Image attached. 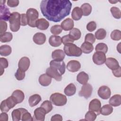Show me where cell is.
<instances>
[{"label":"cell","instance_id":"6da1fadb","mask_svg":"<svg viewBox=\"0 0 121 121\" xmlns=\"http://www.w3.org/2000/svg\"><path fill=\"white\" fill-rule=\"evenodd\" d=\"M40 10L46 19L58 22L70 14L72 3L69 0H43Z\"/></svg>","mask_w":121,"mask_h":121},{"label":"cell","instance_id":"7a4b0ae2","mask_svg":"<svg viewBox=\"0 0 121 121\" xmlns=\"http://www.w3.org/2000/svg\"><path fill=\"white\" fill-rule=\"evenodd\" d=\"M63 50L65 54L68 56L79 57L82 53L80 48L73 43H68L64 45Z\"/></svg>","mask_w":121,"mask_h":121},{"label":"cell","instance_id":"3957f363","mask_svg":"<svg viewBox=\"0 0 121 121\" xmlns=\"http://www.w3.org/2000/svg\"><path fill=\"white\" fill-rule=\"evenodd\" d=\"M21 14L17 12H14L11 14L9 22L10 30L13 32L18 31L20 27Z\"/></svg>","mask_w":121,"mask_h":121},{"label":"cell","instance_id":"277c9868","mask_svg":"<svg viewBox=\"0 0 121 121\" xmlns=\"http://www.w3.org/2000/svg\"><path fill=\"white\" fill-rule=\"evenodd\" d=\"M28 20V25L31 27H36V22L38 19L39 13L34 8L28 9L26 13Z\"/></svg>","mask_w":121,"mask_h":121},{"label":"cell","instance_id":"5b68a950","mask_svg":"<svg viewBox=\"0 0 121 121\" xmlns=\"http://www.w3.org/2000/svg\"><path fill=\"white\" fill-rule=\"evenodd\" d=\"M50 99L54 105L58 106H63L66 104L67 102L66 96L60 93H54L52 94Z\"/></svg>","mask_w":121,"mask_h":121},{"label":"cell","instance_id":"8992f818","mask_svg":"<svg viewBox=\"0 0 121 121\" xmlns=\"http://www.w3.org/2000/svg\"><path fill=\"white\" fill-rule=\"evenodd\" d=\"M50 67L57 70L61 75L64 74L65 72V63L63 60L58 61L52 60L50 62Z\"/></svg>","mask_w":121,"mask_h":121},{"label":"cell","instance_id":"52a82bcc","mask_svg":"<svg viewBox=\"0 0 121 121\" xmlns=\"http://www.w3.org/2000/svg\"><path fill=\"white\" fill-rule=\"evenodd\" d=\"M93 91L92 86L88 83L83 85L80 91L78 92V95L81 97H84L87 99L91 96Z\"/></svg>","mask_w":121,"mask_h":121},{"label":"cell","instance_id":"ba28073f","mask_svg":"<svg viewBox=\"0 0 121 121\" xmlns=\"http://www.w3.org/2000/svg\"><path fill=\"white\" fill-rule=\"evenodd\" d=\"M92 60L95 64L98 65H102L105 63L106 60L105 54L103 52H96L93 55Z\"/></svg>","mask_w":121,"mask_h":121},{"label":"cell","instance_id":"9c48e42d","mask_svg":"<svg viewBox=\"0 0 121 121\" xmlns=\"http://www.w3.org/2000/svg\"><path fill=\"white\" fill-rule=\"evenodd\" d=\"M101 108V103L99 100L94 99L92 100L89 104V110L92 111L96 113L97 115L100 114V109Z\"/></svg>","mask_w":121,"mask_h":121},{"label":"cell","instance_id":"30bf717a","mask_svg":"<svg viewBox=\"0 0 121 121\" xmlns=\"http://www.w3.org/2000/svg\"><path fill=\"white\" fill-rule=\"evenodd\" d=\"M97 94L98 96L102 99L104 100L108 99L111 96V89L107 86H102L98 89Z\"/></svg>","mask_w":121,"mask_h":121},{"label":"cell","instance_id":"8fae6325","mask_svg":"<svg viewBox=\"0 0 121 121\" xmlns=\"http://www.w3.org/2000/svg\"><path fill=\"white\" fill-rule=\"evenodd\" d=\"M45 110L42 107L36 108L34 112L33 121H43L45 119V116L46 114Z\"/></svg>","mask_w":121,"mask_h":121},{"label":"cell","instance_id":"7c38bea8","mask_svg":"<svg viewBox=\"0 0 121 121\" xmlns=\"http://www.w3.org/2000/svg\"><path fill=\"white\" fill-rule=\"evenodd\" d=\"M11 15L9 8L5 4H0V20L8 21Z\"/></svg>","mask_w":121,"mask_h":121},{"label":"cell","instance_id":"4fadbf2b","mask_svg":"<svg viewBox=\"0 0 121 121\" xmlns=\"http://www.w3.org/2000/svg\"><path fill=\"white\" fill-rule=\"evenodd\" d=\"M66 67L69 71L75 72L80 69L81 68V64L78 60H71L68 62Z\"/></svg>","mask_w":121,"mask_h":121},{"label":"cell","instance_id":"5bb4252c","mask_svg":"<svg viewBox=\"0 0 121 121\" xmlns=\"http://www.w3.org/2000/svg\"><path fill=\"white\" fill-rule=\"evenodd\" d=\"M30 64L29 59L27 57H23L19 60L18 63V67L21 70L26 71L28 70Z\"/></svg>","mask_w":121,"mask_h":121},{"label":"cell","instance_id":"9a60e30c","mask_svg":"<svg viewBox=\"0 0 121 121\" xmlns=\"http://www.w3.org/2000/svg\"><path fill=\"white\" fill-rule=\"evenodd\" d=\"M46 73L50 77L54 78L57 81H60L62 79V75L56 69L49 67L46 70Z\"/></svg>","mask_w":121,"mask_h":121},{"label":"cell","instance_id":"2e32d148","mask_svg":"<svg viewBox=\"0 0 121 121\" xmlns=\"http://www.w3.org/2000/svg\"><path fill=\"white\" fill-rule=\"evenodd\" d=\"M46 40V35L43 33L38 32L35 33L33 37L34 43L38 45H42L45 43Z\"/></svg>","mask_w":121,"mask_h":121},{"label":"cell","instance_id":"e0dca14e","mask_svg":"<svg viewBox=\"0 0 121 121\" xmlns=\"http://www.w3.org/2000/svg\"><path fill=\"white\" fill-rule=\"evenodd\" d=\"M105 63L107 67L112 70L117 69L120 67L118 61L114 58L110 57L107 58Z\"/></svg>","mask_w":121,"mask_h":121},{"label":"cell","instance_id":"ac0fdd59","mask_svg":"<svg viewBox=\"0 0 121 121\" xmlns=\"http://www.w3.org/2000/svg\"><path fill=\"white\" fill-rule=\"evenodd\" d=\"M74 25L73 20L70 18H67L62 22L61 27L64 31H67L72 29L74 27Z\"/></svg>","mask_w":121,"mask_h":121},{"label":"cell","instance_id":"d6986e66","mask_svg":"<svg viewBox=\"0 0 121 121\" xmlns=\"http://www.w3.org/2000/svg\"><path fill=\"white\" fill-rule=\"evenodd\" d=\"M65 53L63 51L60 49L54 50L52 52V57L53 60L61 61L65 58Z\"/></svg>","mask_w":121,"mask_h":121},{"label":"cell","instance_id":"ffe728a7","mask_svg":"<svg viewBox=\"0 0 121 121\" xmlns=\"http://www.w3.org/2000/svg\"><path fill=\"white\" fill-rule=\"evenodd\" d=\"M26 110L23 108H19L14 110L11 113V116L13 121H19L21 120L22 113Z\"/></svg>","mask_w":121,"mask_h":121},{"label":"cell","instance_id":"44dd1931","mask_svg":"<svg viewBox=\"0 0 121 121\" xmlns=\"http://www.w3.org/2000/svg\"><path fill=\"white\" fill-rule=\"evenodd\" d=\"M38 81L41 86H46L51 83L52 78L49 76L46 73H44L40 76Z\"/></svg>","mask_w":121,"mask_h":121},{"label":"cell","instance_id":"7402d4cb","mask_svg":"<svg viewBox=\"0 0 121 121\" xmlns=\"http://www.w3.org/2000/svg\"><path fill=\"white\" fill-rule=\"evenodd\" d=\"M49 43L52 47H58L62 43L61 38L58 35H51L49 39Z\"/></svg>","mask_w":121,"mask_h":121},{"label":"cell","instance_id":"603a6c76","mask_svg":"<svg viewBox=\"0 0 121 121\" xmlns=\"http://www.w3.org/2000/svg\"><path fill=\"white\" fill-rule=\"evenodd\" d=\"M11 95L15 99L17 104H19L22 102L25 98L24 92L19 89H17L14 91Z\"/></svg>","mask_w":121,"mask_h":121},{"label":"cell","instance_id":"cb8c5ba5","mask_svg":"<svg viewBox=\"0 0 121 121\" xmlns=\"http://www.w3.org/2000/svg\"><path fill=\"white\" fill-rule=\"evenodd\" d=\"M49 22L44 18L38 19L36 22V27L41 30H45L49 26Z\"/></svg>","mask_w":121,"mask_h":121},{"label":"cell","instance_id":"d4e9b609","mask_svg":"<svg viewBox=\"0 0 121 121\" xmlns=\"http://www.w3.org/2000/svg\"><path fill=\"white\" fill-rule=\"evenodd\" d=\"M89 79L88 75L84 71L79 72L77 76V80L82 85L86 84Z\"/></svg>","mask_w":121,"mask_h":121},{"label":"cell","instance_id":"484cf974","mask_svg":"<svg viewBox=\"0 0 121 121\" xmlns=\"http://www.w3.org/2000/svg\"><path fill=\"white\" fill-rule=\"evenodd\" d=\"M41 100V97L38 94L31 95L28 99V103L30 107H34L37 105Z\"/></svg>","mask_w":121,"mask_h":121},{"label":"cell","instance_id":"4316f807","mask_svg":"<svg viewBox=\"0 0 121 121\" xmlns=\"http://www.w3.org/2000/svg\"><path fill=\"white\" fill-rule=\"evenodd\" d=\"M109 104L112 106L117 107L121 104V96L120 95H114L112 96L109 101Z\"/></svg>","mask_w":121,"mask_h":121},{"label":"cell","instance_id":"83f0119b","mask_svg":"<svg viewBox=\"0 0 121 121\" xmlns=\"http://www.w3.org/2000/svg\"><path fill=\"white\" fill-rule=\"evenodd\" d=\"M82 16V12L80 8L78 7H76L73 9L71 13V17L73 20H79L81 18Z\"/></svg>","mask_w":121,"mask_h":121},{"label":"cell","instance_id":"f1b7e54d","mask_svg":"<svg viewBox=\"0 0 121 121\" xmlns=\"http://www.w3.org/2000/svg\"><path fill=\"white\" fill-rule=\"evenodd\" d=\"M80 49L82 52L85 54H88L91 53L94 50V46L92 44L85 42L81 45Z\"/></svg>","mask_w":121,"mask_h":121},{"label":"cell","instance_id":"f546056e","mask_svg":"<svg viewBox=\"0 0 121 121\" xmlns=\"http://www.w3.org/2000/svg\"><path fill=\"white\" fill-rule=\"evenodd\" d=\"M76 92V87L73 83H70L65 88L64 92L65 94L68 96H71L73 95Z\"/></svg>","mask_w":121,"mask_h":121},{"label":"cell","instance_id":"4dcf8cb0","mask_svg":"<svg viewBox=\"0 0 121 121\" xmlns=\"http://www.w3.org/2000/svg\"><path fill=\"white\" fill-rule=\"evenodd\" d=\"M69 35L74 41L79 39L81 36V31L77 28H73L69 32Z\"/></svg>","mask_w":121,"mask_h":121},{"label":"cell","instance_id":"1f68e13d","mask_svg":"<svg viewBox=\"0 0 121 121\" xmlns=\"http://www.w3.org/2000/svg\"><path fill=\"white\" fill-rule=\"evenodd\" d=\"M12 52L11 47L9 45H2L0 47V54L2 56H7L10 55Z\"/></svg>","mask_w":121,"mask_h":121},{"label":"cell","instance_id":"d6a6232c","mask_svg":"<svg viewBox=\"0 0 121 121\" xmlns=\"http://www.w3.org/2000/svg\"><path fill=\"white\" fill-rule=\"evenodd\" d=\"M80 9L84 16L89 15L92 11V6L88 3H85L81 6Z\"/></svg>","mask_w":121,"mask_h":121},{"label":"cell","instance_id":"836d02e7","mask_svg":"<svg viewBox=\"0 0 121 121\" xmlns=\"http://www.w3.org/2000/svg\"><path fill=\"white\" fill-rule=\"evenodd\" d=\"M112 112L113 108L110 104H105L103 105L100 109V113L104 116L111 114Z\"/></svg>","mask_w":121,"mask_h":121},{"label":"cell","instance_id":"e575fe53","mask_svg":"<svg viewBox=\"0 0 121 121\" xmlns=\"http://www.w3.org/2000/svg\"><path fill=\"white\" fill-rule=\"evenodd\" d=\"M13 35L10 32H5L0 35V41L1 43L9 42L12 40Z\"/></svg>","mask_w":121,"mask_h":121},{"label":"cell","instance_id":"d590c367","mask_svg":"<svg viewBox=\"0 0 121 121\" xmlns=\"http://www.w3.org/2000/svg\"><path fill=\"white\" fill-rule=\"evenodd\" d=\"M41 107H43L47 113L51 112L53 109L52 103L51 101L49 100H45L43 101L41 104Z\"/></svg>","mask_w":121,"mask_h":121},{"label":"cell","instance_id":"8d00e7d4","mask_svg":"<svg viewBox=\"0 0 121 121\" xmlns=\"http://www.w3.org/2000/svg\"><path fill=\"white\" fill-rule=\"evenodd\" d=\"M106 36V31L104 28L98 29L95 33V37L97 40H103Z\"/></svg>","mask_w":121,"mask_h":121},{"label":"cell","instance_id":"74e56055","mask_svg":"<svg viewBox=\"0 0 121 121\" xmlns=\"http://www.w3.org/2000/svg\"><path fill=\"white\" fill-rule=\"evenodd\" d=\"M108 46L107 45L103 43H100L97 44L95 46V50L96 52H100L104 53L105 54L108 51Z\"/></svg>","mask_w":121,"mask_h":121},{"label":"cell","instance_id":"f35d334b","mask_svg":"<svg viewBox=\"0 0 121 121\" xmlns=\"http://www.w3.org/2000/svg\"><path fill=\"white\" fill-rule=\"evenodd\" d=\"M9 66L8 61L6 58L1 57L0 58V76H1L4 72V69L8 68Z\"/></svg>","mask_w":121,"mask_h":121},{"label":"cell","instance_id":"ab89813d","mask_svg":"<svg viewBox=\"0 0 121 121\" xmlns=\"http://www.w3.org/2000/svg\"><path fill=\"white\" fill-rule=\"evenodd\" d=\"M111 12L113 17L116 19H120L121 17V13L120 9L116 7H112L110 9Z\"/></svg>","mask_w":121,"mask_h":121},{"label":"cell","instance_id":"60d3db41","mask_svg":"<svg viewBox=\"0 0 121 121\" xmlns=\"http://www.w3.org/2000/svg\"><path fill=\"white\" fill-rule=\"evenodd\" d=\"M111 38L112 40L119 41L121 39V32L119 30L115 29L112 31L110 35Z\"/></svg>","mask_w":121,"mask_h":121},{"label":"cell","instance_id":"b9f144b4","mask_svg":"<svg viewBox=\"0 0 121 121\" xmlns=\"http://www.w3.org/2000/svg\"><path fill=\"white\" fill-rule=\"evenodd\" d=\"M97 117V114L92 111H88L85 116V120L88 121H95Z\"/></svg>","mask_w":121,"mask_h":121},{"label":"cell","instance_id":"7bdbcfd3","mask_svg":"<svg viewBox=\"0 0 121 121\" xmlns=\"http://www.w3.org/2000/svg\"><path fill=\"white\" fill-rule=\"evenodd\" d=\"M62 29L61 26L59 25H55L52 26L50 29V31L52 34L54 35H58L62 32Z\"/></svg>","mask_w":121,"mask_h":121},{"label":"cell","instance_id":"ee69618b","mask_svg":"<svg viewBox=\"0 0 121 121\" xmlns=\"http://www.w3.org/2000/svg\"><path fill=\"white\" fill-rule=\"evenodd\" d=\"M6 102L7 105L9 109L13 108L17 104L16 101L12 95L7 98L6 99Z\"/></svg>","mask_w":121,"mask_h":121},{"label":"cell","instance_id":"f6af8a7d","mask_svg":"<svg viewBox=\"0 0 121 121\" xmlns=\"http://www.w3.org/2000/svg\"><path fill=\"white\" fill-rule=\"evenodd\" d=\"M21 120L22 121H33V118L26 110L22 113Z\"/></svg>","mask_w":121,"mask_h":121},{"label":"cell","instance_id":"bcb514c9","mask_svg":"<svg viewBox=\"0 0 121 121\" xmlns=\"http://www.w3.org/2000/svg\"><path fill=\"white\" fill-rule=\"evenodd\" d=\"M26 76L25 71H24L19 68L17 69L16 72L15 74V77L17 80H23Z\"/></svg>","mask_w":121,"mask_h":121},{"label":"cell","instance_id":"7dc6e473","mask_svg":"<svg viewBox=\"0 0 121 121\" xmlns=\"http://www.w3.org/2000/svg\"><path fill=\"white\" fill-rule=\"evenodd\" d=\"M95 41V37L92 33L87 34L85 37V42H88L91 44H93Z\"/></svg>","mask_w":121,"mask_h":121},{"label":"cell","instance_id":"c3c4849f","mask_svg":"<svg viewBox=\"0 0 121 121\" xmlns=\"http://www.w3.org/2000/svg\"><path fill=\"white\" fill-rule=\"evenodd\" d=\"M61 41H62V43H63L64 45H66L68 43H73L74 42V40L71 39V38L70 37L69 35L63 36L61 37Z\"/></svg>","mask_w":121,"mask_h":121},{"label":"cell","instance_id":"681fc988","mask_svg":"<svg viewBox=\"0 0 121 121\" xmlns=\"http://www.w3.org/2000/svg\"><path fill=\"white\" fill-rule=\"evenodd\" d=\"M86 29L89 32H93L96 28V24L95 21H90L86 25Z\"/></svg>","mask_w":121,"mask_h":121},{"label":"cell","instance_id":"f907efd6","mask_svg":"<svg viewBox=\"0 0 121 121\" xmlns=\"http://www.w3.org/2000/svg\"><path fill=\"white\" fill-rule=\"evenodd\" d=\"M0 35L6 32L7 29V24L3 20L0 21Z\"/></svg>","mask_w":121,"mask_h":121},{"label":"cell","instance_id":"816d5d0a","mask_svg":"<svg viewBox=\"0 0 121 121\" xmlns=\"http://www.w3.org/2000/svg\"><path fill=\"white\" fill-rule=\"evenodd\" d=\"M20 24L22 26H25L28 25V20L26 14L23 13L21 14Z\"/></svg>","mask_w":121,"mask_h":121},{"label":"cell","instance_id":"f5cc1de1","mask_svg":"<svg viewBox=\"0 0 121 121\" xmlns=\"http://www.w3.org/2000/svg\"><path fill=\"white\" fill-rule=\"evenodd\" d=\"M0 108L2 112H8L10 110L7 105L6 100H4L1 102L0 105Z\"/></svg>","mask_w":121,"mask_h":121},{"label":"cell","instance_id":"db71d44e","mask_svg":"<svg viewBox=\"0 0 121 121\" xmlns=\"http://www.w3.org/2000/svg\"><path fill=\"white\" fill-rule=\"evenodd\" d=\"M7 3L9 7L14 8L17 7L18 5L19 1L18 0H8L7 1Z\"/></svg>","mask_w":121,"mask_h":121},{"label":"cell","instance_id":"11a10c76","mask_svg":"<svg viewBox=\"0 0 121 121\" xmlns=\"http://www.w3.org/2000/svg\"><path fill=\"white\" fill-rule=\"evenodd\" d=\"M112 73L113 75L117 78H120L121 77V68L120 66L117 69L112 70Z\"/></svg>","mask_w":121,"mask_h":121},{"label":"cell","instance_id":"9f6ffc18","mask_svg":"<svg viewBox=\"0 0 121 121\" xmlns=\"http://www.w3.org/2000/svg\"><path fill=\"white\" fill-rule=\"evenodd\" d=\"M51 121H62V117L61 115L60 114H55L53 115L51 119Z\"/></svg>","mask_w":121,"mask_h":121},{"label":"cell","instance_id":"6f0895ef","mask_svg":"<svg viewBox=\"0 0 121 121\" xmlns=\"http://www.w3.org/2000/svg\"><path fill=\"white\" fill-rule=\"evenodd\" d=\"M8 115L5 112H2L0 115V121H8L9 119Z\"/></svg>","mask_w":121,"mask_h":121},{"label":"cell","instance_id":"680465c9","mask_svg":"<svg viewBox=\"0 0 121 121\" xmlns=\"http://www.w3.org/2000/svg\"><path fill=\"white\" fill-rule=\"evenodd\" d=\"M109 2H110V3H111L112 4H114V3H116V2H117V1H112V0H109Z\"/></svg>","mask_w":121,"mask_h":121}]
</instances>
